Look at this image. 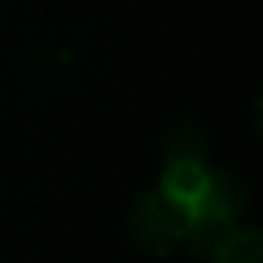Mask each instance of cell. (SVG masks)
I'll return each instance as SVG.
<instances>
[{
  "label": "cell",
  "instance_id": "3",
  "mask_svg": "<svg viewBox=\"0 0 263 263\" xmlns=\"http://www.w3.org/2000/svg\"><path fill=\"white\" fill-rule=\"evenodd\" d=\"M206 181H210V173L204 170V164L178 161V164L164 167L161 181H159V193L170 204L181 206L184 212H195L206 193Z\"/></svg>",
  "mask_w": 263,
  "mask_h": 263
},
{
  "label": "cell",
  "instance_id": "2",
  "mask_svg": "<svg viewBox=\"0 0 263 263\" xmlns=\"http://www.w3.org/2000/svg\"><path fill=\"white\" fill-rule=\"evenodd\" d=\"M238 229L235 218L227 215H215V212L206 210H195L190 215L187 227H184L181 235V246L198 260H212L215 252L227 243V238Z\"/></svg>",
  "mask_w": 263,
  "mask_h": 263
},
{
  "label": "cell",
  "instance_id": "1",
  "mask_svg": "<svg viewBox=\"0 0 263 263\" xmlns=\"http://www.w3.org/2000/svg\"><path fill=\"white\" fill-rule=\"evenodd\" d=\"M193 212L170 204L159 190L142 193L127 212V235L133 246L150 257H167L181 246V235Z\"/></svg>",
  "mask_w": 263,
  "mask_h": 263
},
{
  "label": "cell",
  "instance_id": "4",
  "mask_svg": "<svg viewBox=\"0 0 263 263\" xmlns=\"http://www.w3.org/2000/svg\"><path fill=\"white\" fill-rule=\"evenodd\" d=\"M249 204V193H246L243 181L235 178L232 173H210V181H206V193L201 198L198 210L215 212V215H227L235 218L246 210Z\"/></svg>",
  "mask_w": 263,
  "mask_h": 263
},
{
  "label": "cell",
  "instance_id": "6",
  "mask_svg": "<svg viewBox=\"0 0 263 263\" xmlns=\"http://www.w3.org/2000/svg\"><path fill=\"white\" fill-rule=\"evenodd\" d=\"M212 263H263V232L255 227L235 229L215 252Z\"/></svg>",
  "mask_w": 263,
  "mask_h": 263
},
{
  "label": "cell",
  "instance_id": "5",
  "mask_svg": "<svg viewBox=\"0 0 263 263\" xmlns=\"http://www.w3.org/2000/svg\"><path fill=\"white\" fill-rule=\"evenodd\" d=\"M204 159H206V139L198 125H178L167 133V139H164L167 164H178V161L204 164Z\"/></svg>",
  "mask_w": 263,
  "mask_h": 263
}]
</instances>
